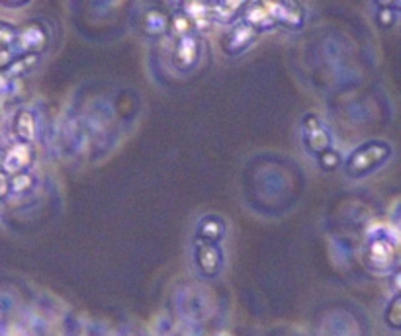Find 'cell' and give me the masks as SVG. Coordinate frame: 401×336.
Returning a JSON list of instances; mask_svg holds the SVG:
<instances>
[{
	"instance_id": "cell-1",
	"label": "cell",
	"mask_w": 401,
	"mask_h": 336,
	"mask_svg": "<svg viewBox=\"0 0 401 336\" xmlns=\"http://www.w3.org/2000/svg\"><path fill=\"white\" fill-rule=\"evenodd\" d=\"M397 231L392 227H376L366 239V262L374 272L387 273L397 270Z\"/></svg>"
},
{
	"instance_id": "cell-2",
	"label": "cell",
	"mask_w": 401,
	"mask_h": 336,
	"mask_svg": "<svg viewBox=\"0 0 401 336\" xmlns=\"http://www.w3.org/2000/svg\"><path fill=\"white\" fill-rule=\"evenodd\" d=\"M174 309L178 319L188 325H202L204 320L212 317L213 299L212 293L198 283L181 286L174 293Z\"/></svg>"
},
{
	"instance_id": "cell-3",
	"label": "cell",
	"mask_w": 401,
	"mask_h": 336,
	"mask_svg": "<svg viewBox=\"0 0 401 336\" xmlns=\"http://www.w3.org/2000/svg\"><path fill=\"white\" fill-rule=\"evenodd\" d=\"M390 156H392V147L387 143L380 139L366 141V143L358 145L348 155L345 163V170L348 176L360 178V176H366L370 172L380 168L382 164H385V161Z\"/></svg>"
},
{
	"instance_id": "cell-4",
	"label": "cell",
	"mask_w": 401,
	"mask_h": 336,
	"mask_svg": "<svg viewBox=\"0 0 401 336\" xmlns=\"http://www.w3.org/2000/svg\"><path fill=\"white\" fill-rule=\"evenodd\" d=\"M49 43H51V30L48 28V23L43 20H30L26 26H22V30H18L14 45L22 55L38 57L48 49Z\"/></svg>"
},
{
	"instance_id": "cell-5",
	"label": "cell",
	"mask_w": 401,
	"mask_h": 336,
	"mask_svg": "<svg viewBox=\"0 0 401 336\" xmlns=\"http://www.w3.org/2000/svg\"><path fill=\"white\" fill-rule=\"evenodd\" d=\"M301 133H304V143H306V148L314 155H321L325 151H329L331 145H333V137H331V131L327 125L323 124L319 117L315 114H307L304 116V121H301Z\"/></svg>"
},
{
	"instance_id": "cell-6",
	"label": "cell",
	"mask_w": 401,
	"mask_h": 336,
	"mask_svg": "<svg viewBox=\"0 0 401 336\" xmlns=\"http://www.w3.org/2000/svg\"><path fill=\"white\" fill-rule=\"evenodd\" d=\"M200 55H202V41L196 33H188L176 39L171 61L178 72H190L200 61Z\"/></svg>"
},
{
	"instance_id": "cell-7",
	"label": "cell",
	"mask_w": 401,
	"mask_h": 336,
	"mask_svg": "<svg viewBox=\"0 0 401 336\" xmlns=\"http://www.w3.org/2000/svg\"><path fill=\"white\" fill-rule=\"evenodd\" d=\"M33 163V148L30 143L14 141L2 156V172L4 174H18L22 170H30Z\"/></svg>"
},
{
	"instance_id": "cell-8",
	"label": "cell",
	"mask_w": 401,
	"mask_h": 336,
	"mask_svg": "<svg viewBox=\"0 0 401 336\" xmlns=\"http://www.w3.org/2000/svg\"><path fill=\"white\" fill-rule=\"evenodd\" d=\"M264 4L274 20L276 28L282 26L288 30H299L306 22L304 8L299 6L298 2H264Z\"/></svg>"
},
{
	"instance_id": "cell-9",
	"label": "cell",
	"mask_w": 401,
	"mask_h": 336,
	"mask_svg": "<svg viewBox=\"0 0 401 336\" xmlns=\"http://www.w3.org/2000/svg\"><path fill=\"white\" fill-rule=\"evenodd\" d=\"M259 31L252 30L249 23H237V26H233L231 30L221 38V47H223V51L228 55H239L243 53L245 49H249V47L259 39Z\"/></svg>"
},
{
	"instance_id": "cell-10",
	"label": "cell",
	"mask_w": 401,
	"mask_h": 336,
	"mask_svg": "<svg viewBox=\"0 0 401 336\" xmlns=\"http://www.w3.org/2000/svg\"><path fill=\"white\" fill-rule=\"evenodd\" d=\"M194 258H196L198 270L204 278H215L221 272L223 262H225L218 242H200L196 246Z\"/></svg>"
},
{
	"instance_id": "cell-11",
	"label": "cell",
	"mask_w": 401,
	"mask_h": 336,
	"mask_svg": "<svg viewBox=\"0 0 401 336\" xmlns=\"http://www.w3.org/2000/svg\"><path fill=\"white\" fill-rule=\"evenodd\" d=\"M12 129H14L16 141L32 145V141L38 139V135H40L38 114L32 108H20L12 119Z\"/></svg>"
},
{
	"instance_id": "cell-12",
	"label": "cell",
	"mask_w": 401,
	"mask_h": 336,
	"mask_svg": "<svg viewBox=\"0 0 401 336\" xmlns=\"http://www.w3.org/2000/svg\"><path fill=\"white\" fill-rule=\"evenodd\" d=\"M245 23H249L252 30H257L259 33L262 31L274 30L276 23L272 20V16L268 12V8L264 2H251V4H245Z\"/></svg>"
},
{
	"instance_id": "cell-13",
	"label": "cell",
	"mask_w": 401,
	"mask_h": 336,
	"mask_svg": "<svg viewBox=\"0 0 401 336\" xmlns=\"http://www.w3.org/2000/svg\"><path fill=\"white\" fill-rule=\"evenodd\" d=\"M169 18L171 16L166 14L165 10H161V8H149L145 14H143V33L147 36V38H161V36H165L166 30H169Z\"/></svg>"
},
{
	"instance_id": "cell-14",
	"label": "cell",
	"mask_w": 401,
	"mask_h": 336,
	"mask_svg": "<svg viewBox=\"0 0 401 336\" xmlns=\"http://www.w3.org/2000/svg\"><path fill=\"white\" fill-rule=\"evenodd\" d=\"M155 336H196V325H188L181 319L159 317L155 323Z\"/></svg>"
},
{
	"instance_id": "cell-15",
	"label": "cell",
	"mask_w": 401,
	"mask_h": 336,
	"mask_svg": "<svg viewBox=\"0 0 401 336\" xmlns=\"http://www.w3.org/2000/svg\"><path fill=\"white\" fill-rule=\"evenodd\" d=\"M354 330H356V323L345 313L331 315L325 323V328H323L325 336H353Z\"/></svg>"
},
{
	"instance_id": "cell-16",
	"label": "cell",
	"mask_w": 401,
	"mask_h": 336,
	"mask_svg": "<svg viewBox=\"0 0 401 336\" xmlns=\"http://www.w3.org/2000/svg\"><path fill=\"white\" fill-rule=\"evenodd\" d=\"M210 8V20L220 23H231L235 20L239 12H243V2H218V4H208Z\"/></svg>"
},
{
	"instance_id": "cell-17",
	"label": "cell",
	"mask_w": 401,
	"mask_h": 336,
	"mask_svg": "<svg viewBox=\"0 0 401 336\" xmlns=\"http://www.w3.org/2000/svg\"><path fill=\"white\" fill-rule=\"evenodd\" d=\"M225 233V223L220 217L208 215L198 223V237L202 242H218Z\"/></svg>"
},
{
	"instance_id": "cell-18",
	"label": "cell",
	"mask_w": 401,
	"mask_h": 336,
	"mask_svg": "<svg viewBox=\"0 0 401 336\" xmlns=\"http://www.w3.org/2000/svg\"><path fill=\"white\" fill-rule=\"evenodd\" d=\"M10 178V194H26V192H30L33 186H36V174L32 170H22L18 172V174H12L9 176Z\"/></svg>"
},
{
	"instance_id": "cell-19",
	"label": "cell",
	"mask_w": 401,
	"mask_h": 336,
	"mask_svg": "<svg viewBox=\"0 0 401 336\" xmlns=\"http://www.w3.org/2000/svg\"><path fill=\"white\" fill-rule=\"evenodd\" d=\"M169 28H171L178 38H182V36L192 33V30H194V22H192L184 12H178V14H173L169 18Z\"/></svg>"
},
{
	"instance_id": "cell-20",
	"label": "cell",
	"mask_w": 401,
	"mask_h": 336,
	"mask_svg": "<svg viewBox=\"0 0 401 336\" xmlns=\"http://www.w3.org/2000/svg\"><path fill=\"white\" fill-rule=\"evenodd\" d=\"M18 28L14 23L0 20V51H9L16 43Z\"/></svg>"
},
{
	"instance_id": "cell-21",
	"label": "cell",
	"mask_w": 401,
	"mask_h": 336,
	"mask_svg": "<svg viewBox=\"0 0 401 336\" xmlns=\"http://www.w3.org/2000/svg\"><path fill=\"white\" fill-rule=\"evenodd\" d=\"M380 6V12H378V23L382 28H392L393 23L397 22V8L400 4L397 2H392V4H378Z\"/></svg>"
},
{
	"instance_id": "cell-22",
	"label": "cell",
	"mask_w": 401,
	"mask_h": 336,
	"mask_svg": "<svg viewBox=\"0 0 401 336\" xmlns=\"http://www.w3.org/2000/svg\"><path fill=\"white\" fill-rule=\"evenodd\" d=\"M385 320L392 328L400 327V296H393L392 301L387 303V309H385Z\"/></svg>"
},
{
	"instance_id": "cell-23",
	"label": "cell",
	"mask_w": 401,
	"mask_h": 336,
	"mask_svg": "<svg viewBox=\"0 0 401 336\" xmlns=\"http://www.w3.org/2000/svg\"><path fill=\"white\" fill-rule=\"evenodd\" d=\"M338 153H335V151H325V153H321L319 155V164H321L325 170H335L338 166V163H341V158H338Z\"/></svg>"
},
{
	"instance_id": "cell-24",
	"label": "cell",
	"mask_w": 401,
	"mask_h": 336,
	"mask_svg": "<svg viewBox=\"0 0 401 336\" xmlns=\"http://www.w3.org/2000/svg\"><path fill=\"white\" fill-rule=\"evenodd\" d=\"M80 336H114L106 327H102L100 323H87L85 327L80 328Z\"/></svg>"
},
{
	"instance_id": "cell-25",
	"label": "cell",
	"mask_w": 401,
	"mask_h": 336,
	"mask_svg": "<svg viewBox=\"0 0 401 336\" xmlns=\"http://www.w3.org/2000/svg\"><path fill=\"white\" fill-rule=\"evenodd\" d=\"M10 194V178L9 174H4V172L0 170V202Z\"/></svg>"
},
{
	"instance_id": "cell-26",
	"label": "cell",
	"mask_w": 401,
	"mask_h": 336,
	"mask_svg": "<svg viewBox=\"0 0 401 336\" xmlns=\"http://www.w3.org/2000/svg\"><path fill=\"white\" fill-rule=\"evenodd\" d=\"M220 336H228V335H220Z\"/></svg>"
}]
</instances>
